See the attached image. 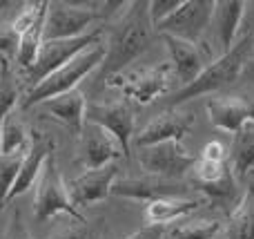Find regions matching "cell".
Returning a JSON list of instances; mask_svg holds the SVG:
<instances>
[{
	"label": "cell",
	"instance_id": "obj_1",
	"mask_svg": "<svg viewBox=\"0 0 254 239\" xmlns=\"http://www.w3.org/2000/svg\"><path fill=\"white\" fill-rule=\"evenodd\" d=\"M152 18H149L147 2L136 0L127 2L121 16L114 20L110 36L105 40V58L101 65V79L123 74V70L131 61L140 56L152 43Z\"/></svg>",
	"mask_w": 254,
	"mask_h": 239
},
{
	"label": "cell",
	"instance_id": "obj_2",
	"mask_svg": "<svg viewBox=\"0 0 254 239\" xmlns=\"http://www.w3.org/2000/svg\"><path fill=\"white\" fill-rule=\"evenodd\" d=\"M254 56V36L243 34L241 38L234 43V47L230 52L221 54L219 58L210 61V65L198 74L196 80H192L190 85L176 89L170 96V107H179L183 103L192 101L203 94H212L216 89H223L228 85H232L234 80L241 79L243 70H246L248 61Z\"/></svg>",
	"mask_w": 254,
	"mask_h": 239
},
{
	"label": "cell",
	"instance_id": "obj_3",
	"mask_svg": "<svg viewBox=\"0 0 254 239\" xmlns=\"http://www.w3.org/2000/svg\"><path fill=\"white\" fill-rule=\"evenodd\" d=\"M103 58H105V40L87 47L76 58H71L67 65H63L61 70H56L45 80H40L36 87H31L29 92H27L22 105L29 110V107L40 105V103L49 101V98H54V96H61V94H67V92H71V89H76V85H78L80 80H85L92 72H96L98 67L103 65Z\"/></svg>",
	"mask_w": 254,
	"mask_h": 239
},
{
	"label": "cell",
	"instance_id": "obj_4",
	"mask_svg": "<svg viewBox=\"0 0 254 239\" xmlns=\"http://www.w3.org/2000/svg\"><path fill=\"white\" fill-rule=\"evenodd\" d=\"M190 186L194 190H201L207 204L219 206L225 213H232L234 206L239 204V190H237V177L232 172L230 161H210L196 157V163L190 170Z\"/></svg>",
	"mask_w": 254,
	"mask_h": 239
},
{
	"label": "cell",
	"instance_id": "obj_5",
	"mask_svg": "<svg viewBox=\"0 0 254 239\" xmlns=\"http://www.w3.org/2000/svg\"><path fill=\"white\" fill-rule=\"evenodd\" d=\"M58 215H67V217L76 219L78 224H85V217L80 210L71 204L67 183L63 179L61 170L56 165L54 155L45 161L43 170L36 181V195H34V217L38 222H49V219L58 217Z\"/></svg>",
	"mask_w": 254,
	"mask_h": 239
},
{
	"label": "cell",
	"instance_id": "obj_6",
	"mask_svg": "<svg viewBox=\"0 0 254 239\" xmlns=\"http://www.w3.org/2000/svg\"><path fill=\"white\" fill-rule=\"evenodd\" d=\"M170 79L172 65L170 63H158L154 67H140V70L127 72V74L110 76L105 85L121 89L127 98L140 103V105H147L170 89Z\"/></svg>",
	"mask_w": 254,
	"mask_h": 239
},
{
	"label": "cell",
	"instance_id": "obj_7",
	"mask_svg": "<svg viewBox=\"0 0 254 239\" xmlns=\"http://www.w3.org/2000/svg\"><path fill=\"white\" fill-rule=\"evenodd\" d=\"M103 34L101 29H94L89 34L80 36V38H67V40H45L43 47H40V54L36 58L34 67L27 70V83H29V89L36 87L40 80H45L49 74H54L56 70H61L63 65L76 58L80 52H85L87 47L101 43Z\"/></svg>",
	"mask_w": 254,
	"mask_h": 239
},
{
	"label": "cell",
	"instance_id": "obj_8",
	"mask_svg": "<svg viewBox=\"0 0 254 239\" xmlns=\"http://www.w3.org/2000/svg\"><path fill=\"white\" fill-rule=\"evenodd\" d=\"M98 9H89L85 4L74 2H49L45 13V40H67L94 31V22H98Z\"/></svg>",
	"mask_w": 254,
	"mask_h": 239
},
{
	"label": "cell",
	"instance_id": "obj_9",
	"mask_svg": "<svg viewBox=\"0 0 254 239\" xmlns=\"http://www.w3.org/2000/svg\"><path fill=\"white\" fill-rule=\"evenodd\" d=\"M138 163L145 170V174L163 179H176L190 174L192 165L196 163V157L190 155L181 141H165L156 146L138 148Z\"/></svg>",
	"mask_w": 254,
	"mask_h": 239
},
{
	"label": "cell",
	"instance_id": "obj_10",
	"mask_svg": "<svg viewBox=\"0 0 254 239\" xmlns=\"http://www.w3.org/2000/svg\"><path fill=\"white\" fill-rule=\"evenodd\" d=\"M212 13H214V0H183V4L154 29L161 31L163 36L198 43L210 27Z\"/></svg>",
	"mask_w": 254,
	"mask_h": 239
},
{
	"label": "cell",
	"instance_id": "obj_11",
	"mask_svg": "<svg viewBox=\"0 0 254 239\" xmlns=\"http://www.w3.org/2000/svg\"><path fill=\"white\" fill-rule=\"evenodd\" d=\"M78 137V163L85 170H101L114 163V159H119V157H125L119 141L96 123L85 121Z\"/></svg>",
	"mask_w": 254,
	"mask_h": 239
},
{
	"label": "cell",
	"instance_id": "obj_12",
	"mask_svg": "<svg viewBox=\"0 0 254 239\" xmlns=\"http://www.w3.org/2000/svg\"><path fill=\"white\" fill-rule=\"evenodd\" d=\"M85 121L96 123V125H101L103 130H107V132L119 141V146L123 148V155L129 157L136 119L127 103L119 101V103H94V105H87Z\"/></svg>",
	"mask_w": 254,
	"mask_h": 239
},
{
	"label": "cell",
	"instance_id": "obj_13",
	"mask_svg": "<svg viewBox=\"0 0 254 239\" xmlns=\"http://www.w3.org/2000/svg\"><path fill=\"white\" fill-rule=\"evenodd\" d=\"M194 114L192 112H181L176 107L156 114L138 134L134 137V146L136 148H147V146H156V143H165V141H183L185 134L192 132L194 128Z\"/></svg>",
	"mask_w": 254,
	"mask_h": 239
},
{
	"label": "cell",
	"instance_id": "obj_14",
	"mask_svg": "<svg viewBox=\"0 0 254 239\" xmlns=\"http://www.w3.org/2000/svg\"><path fill=\"white\" fill-rule=\"evenodd\" d=\"M190 188V183L176 181V179H163V177H134V179H116L112 186V195L125 197V199H138V201H156L165 197H183V192Z\"/></svg>",
	"mask_w": 254,
	"mask_h": 239
},
{
	"label": "cell",
	"instance_id": "obj_15",
	"mask_svg": "<svg viewBox=\"0 0 254 239\" xmlns=\"http://www.w3.org/2000/svg\"><path fill=\"white\" fill-rule=\"evenodd\" d=\"M116 179H119V165L116 163H110L101 170H85L80 177L67 183L71 204L80 208V206L105 201L107 197H112V186H114Z\"/></svg>",
	"mask_w": 254,
	"mask_h": 239
},
{
	"label": "cell",
	"instance_id": "obj_16",
	"mask_svg": "<svg viewBox=\"0 0 254 239\" xmlns=\"http://www.w3.org/2000/svg\"><path fill=\"white\" fill-rule=\"evenodd\" d=\"M29 134H31L29 150H27L25 159H22L20 172H18L16 183H13L11 192H9V197H7V204L11 199H16V197L25 195L29 188L36 186V181H38V174H40V170H43L45 161H47L49 157L56 152V141H54L49 134L36 132V130H31Z\"/></svg>",
	"mask_w": 254,
	"mask_h": 239
},
{
	"label": "cell",
	"instance_id": "obj_17",
	"mask_svg": "<svg viewBox=\"0 0 254 239\" xmlns=\"http://www.w3.org/2000/svg\"><path fill=\"white\" fill-rule=\"evenodd\" d=\"M163 40H165V47L170 52L172 74H176V79L183 83V87L192 80H196L198 74L210 65V54L198 47V43L181 40L174 36H163Z\"/></svg>",
	"mask_w": 254,
	"mask_h": 239
},
{
	"label": "cell",
	"instance_id": "obj_18",
	"mask_svg": "<svg viewBox=\"0 0 254 239\" xmlns=\"http://www.w3.org/2000/svg\"><path fill=\"white\" fill-rule=\"evenodd\" d=\"M207 206V199L203 195L198 197H165L145 204V226H163L176 224L185 219L188 215L196 213L198 208Z\"/></svg>",
	"mask_w": 254,
	"mask_h": 239
},
{
	"label": "cell",
	"instance_id": "obj_19",
	"mask_svg": "<svg viewBox=\"0 0 254 239\" xmlns=\"http://www.w3.org/2000/svg\"><path fill=\"white\" fill-rule=\"evenodd\" d=\"M40 105L52 119L63 123L69 132L80 134V130L85 125V114H87V98H85V94L80 89H71L67 94L54 96L49 101L40 103Z\"/></svg>",
	"mask_w": 254,
	"mask_h": 239
},
{
	"label": "cell",
	"instance_id": "obj_20",
	"mask_svg": "<svg viewBox=\"0 0 254 239\" xmlns=\"http://www.w3.org/2000/svg\"><path fill=\"white\" fill-rule=\"evenodd\" d=\"M243 11H246V2L243 0H223V2H214V13H212L210 25L216 29V38H219L223 54L234 47L241 31Z\"/></svg>",
	"mask_w": 254,
	"mask_h": 239
},
{
	"label": "cell",
	"instance_id": "obj_21",
	"mask_svg": "<svg viewBox=\"0 0 254 239\" xmlns=\"http://www.w3.org/2000/svg\"><path fill=\"white\" fill-rule=\"evenodd\" d=\"M207 114L214 128L234 134L248 121V105L243 96H219L207 101Z\"/></svg>",
	"mask_w": 254,
	"mask_h": 239
},
{
	"label": "cell",
	"instance_id": "obj_22",
	"mask_svg": "<svg viewBox=\"0 0 254 239\" xmlns=\"http://www.w3.org/2000/svg\"><path fill=\"white\" fill-rule=\"evenodd\" d=\"M225 239H254V186L241 195L223 224Z\"/></svg>",
	"mask_w": 254,
	"mask_h": 239
},
{
	"label": "cell",
	"instance_id": "obj_23",
	"mask_svg": "<svg viewBox=\"0 0 254 239\" xmlns=\"http://www.w3.org/2000/svg\"><path fill=\"white\" fill-rule=\"evenodd\" d=\"M230 165H232L234 177H243L254 168V121H246L234 132Z\"/></svg>",
	"mask_w": 254,
	"mask_h": 239
},
{
	"label": "cell",
	"instance_id": "obj_24",
	"mask_svg": "<svg viewBox=\"0 0 254 239\" xmlns=\"http://www.w3.org/2000/svg\"><path fill=\"white\" fill-rule=\"evenodd\" d=\"M31 130L18 119L9 114L0 123V155H25L29 150Z\"/></svg>",
	"mask_w": 254,
	"mask_h": 239
},
{
	"label": "cell",
	"instance_id": "obj_25",
	"mask_svg": "<svg viewBox=\"0 0 254 239\" xmlns=\"http://www.w3.org/2000/svg\"><path fill=\"white\" fill-rule=\"evenodd\" d=\"M45 13L25 31V34H20V45H18L16 61L25 72L29 70V67H34L36 58H38V54H40V47H43V43H45Z\"/></svg>",
	"mask_w": 254,
	"mask_h": 239
},
{
	"label": "cell",
	"instance_id": "obj_26",
	"mask_svg": "<svg viewBox=\"0 0 254 239\" xmlns=\"http://www.w3.org/2000/svg\"><path fill=\"white\" fill-rule=\"evenodd\" d=\"M223 231L221 219H190L170 231L172 239H216Z\"/></svg>",
	"mask_w": 254,
	"mask_h": 239
},
{
	"label": "cell",
	"instance_id": "obj_27",
	"mask_svg": "<svg viewBox=\"0 0 254 239\" xmlns=\"http://www.w3.org/2000/svg\"><path fill=\"white\" fill-rule=\"evenodd\" d=\"M18 101H20V85L9 70V61L0 58V123L4 116L13 114Z\"/></svg>",
	"mask_w": 254,
	"mask_h": 239
},
{
	"label": "cell",
	"instance_id": "obj_28",
	"mask_svg": "<svg viewBox=\"0 0 254 239\" xmlns=\"http://www.w3.org/2000/svg\"><path fill=\"white\" fill-rule=\"evenodd\" d=\"M25 155H0V213H2L4 204H7V197L11 192L13 183H16Z\"/></svg>",
	"mask_w": 254,
	"mask_h": 239
},
{
	"label": "cell",
	"instance_id": "obj_29",
	"mask_svg": "<svg viewBox=\"0 0 254 239\" xmlns=\"http://www.w3.org/2000/svg\"><path fill=\"white\" fill-rule=\"evenodd\" d=\"M18 45H20V36L13 29V25L11 22H0V58L2 61L16 58Z\"/></svg>",
	"mask_w": 254,
	"mask_h": 239
},
{
	"label": "cell",
	"instance_id": "obj_30",
	"mask_svg": "<svg viewBox=\"0 0 254 239\" xmlns=\"http://www.w3.org/2000/svg\"><path fill=\"white\" fill-rule=\"evenodd\" d=\"M183 4V0H152L147 2V9H149V18H152V25H161L165 18H170L176 9Z\"/></svg>",
	"mask_w": 254,
	"mask_h": 239
},
{
	"label": "cell",
	"instance_id": "obj_31",
	"mask_svg": "<svg viewBox=\"0 0 254 239\" xmlns=\"http://www.w3.org/2000/svg\"><path fill=\"white\" fill-rule=\"evenodd\" d=\"M201 157H203V159H210V161H228V150H225L223 143L210 141V143H205Z\"/></svg>",
	"mask_w": 254,
	"mask_h": 239
},
{
	"label": "cell",
	"instance_id": "obj_32",
	"mask_svg": "<svg viewBox=\"0 0 254 239\" xmlns=\"http://www.w3.org/2000/svg\"><path fill=\"white\" fill-rule=\"evenodd\" d=\"M4 239H34L29 235V231L25 228V224L20 222V213H13V222H11V226L7 228V237Z\"/></svg>",
	"mask_w": 254,
	"mask_h": 239
},
{
	"label": "cell",
	"instance_id": "obj_33",
	"mask_svg": "<svg viewBox=\"0 0 254 239\" xmlns=\"http://www.w3.org/2000/svg\"><path fill=\"white\" fill-rule=\"evenodd\" d=\"M163 235H165V228L163 226H145L127 239H163Z\"/></svg>",
	"mask_w": 254,
	"mask_h": 239
},
{
	"label": "cell",
	"instance_id": "obj_34",
	"mask_svg": "<svg viewBox=\"0 0 254 239\" xmlns=\"http://www.w3.org/2000/svg\"><path fill=\"white\" fill-rule=\"evenodd\" d=\"M239 34L254 36V2H246V11H243V22Z\"/></svg>",
	"mask_w": 254,
	"mask_h": 239
},
{
	"label": "cell",
	"instance_id": "obj_35",
	"mask_svg": "<svg viewBox=\"0 0 254 239\" xmlns=\"http://www.w3.org/2000/svg\"><path fill=\"white\" fill-rule=\"evenodd\" d=\"M52 239H89V231L85 224H80V226H76V228H67V231L58 233V235H54Z\"/></svg>",
	"mask_w": 254,
	"mask_h": 239
},
{
	"label": "cell",
	"instance_id": "obj_36",
	"mask_svg": "<svg viewBox=\"0 0 254 239\" xmlns=\"http://www.w3.org/2000/svg\"><path fill=\"white\" fill-rule=\"evenodd\" d=\"M241 96H243V101H246V105H248V121H254V89L241 94Z\"/></svg>",
	"mask_w": 254,
	"mask_h": 239
},
{
	"label": "cell",
	"instance_id": "obj_37",
	"mask_svg": "<svg viewBox=\"0 0 254 239\" xmlns=\"http://www.w3.org/2000/svg\"><path fill=\"white\" fill-rule=\"evenodd\" d=\"M241 76H248V79L254 80V56L250 58V61H248V65H246V70H243Z\"/></svg>",
	"mask_w": 254,
	"mask_h": 239
},
{
	"label": "cell",
	"instance_id": "obj_38",
	"mask_svg": "<svg viewBox=\"0 0 254 239\" xmlns=\"http://www.w3.org/2000/svg\"><path fill=\"white\" fill-rule=\"evenodd\" d=\"M252 177H254V168H252Z\"/></svg>",
	"mask_w": 254,
	"mask_h": 239
}]
</instances>
